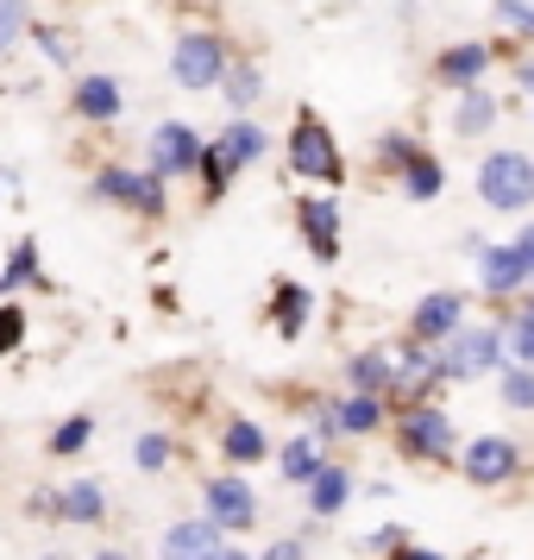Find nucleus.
<instances>
[{"instance_id":"obj_31","label":"nucleus","mask_w":534,"mask_h":560,"mask_svg":"<svg viewBox=\"0 0 534 560\" xmlns=\"http://www.w3.org/2000/svg\"><path fill=\"white\" fill-rule=\"evenodd\" d=\"M26 38H32L45 57H51V63H63V70L76 63V38H70L63 26H26Z\"/></svg>"},{"instance_id":"obj_12","label":"nucleus","mask_w":534,"mask_h":560,"mask_svg":"<svg viewBox=\"0 0 534 560\" xmlns=\"http://www.w3.org/2000/svg\"><path fill=\"white\" fill-rule=\"evenodd\" d=\"M296 228H302L308 253L321 258V265L340 258V202H333V196H302V202H296Z\"/></svg>"},{"instance_id":"obj_47","label":"nucleus","mask_w":534,"mask_h":560,"mask_svg":"<svg viewBox=\"0 0 534 560\" xmlns=\"http://www.w3.org/2000/svg\"><path fill=\"white\" fill-rule=\"evenodd\" d=\"M0 189H7V177H0Z\"/></svg>"},{"instance_id":"obj_33","label":"nucleus","mask_w":534,"mask_h":560,"mask_svg":"<svg viewBox=\"0 0 534 560\" xmlns=\"http://www.w3.org/2000/svg\"><path fill=\"white\" fill-rule=\"evenodd\" d=\"M20 340H26V308H20V303H0V359L20 353Z\"/></svg>"},{"instance_id":"obj_46","label":"nucleus","mask_w":534,"mask_h":560,"mask_svg":"<svg viewBox=\"0 0 534 560\" xmlns=\"http://www.w3.org/2000/svg\"><path fill=\"white\" fill-rule=\"evenodd\" d=\"M38 560H70V555H38Z\"/></svg>"},{"instance_id":"obj_18","label":"nucleus","mask_w":534,"mask_h":560,"mask_svg":"<svg viewBox=\"0 0 534 560\" xmlns=\"http://www.w3.org/2000/svg\"><path fill=\"white\" fill-rule=\"evenodd\" d=\"M51 516H57V523H76V529H95V523L107 516V491L95 479L63 485V491L51 498Z\"/></svg>"},{"instance_id":"obj_10","label":"nucleus","mask_w":534,"mask_h":560,"mask_svg":"<svg viewBox=\"0 0 534 560\" xmlns=\"http://www.w3.org/2000/svg\"><path fill=\"white\" fill-rule=\"evenodd\" d=\"M227 555V529L214 516H189V523H170L164 541H157V560H221Z\"/></svg>"},{"instance_id":"obj_11","label":"nucleus","mask_w":534,"mask_h":560,"mask_svg":"<svg viewBox=\"0 0 534 560\" xmlns=\"http://www.w3.org/2000/svg\"><path fill=\"white\" fill-rule=\"evenodd\" d=\"M515 466H522V454H515V441H503V434H478L459 454V472L472 485H503V479H515Z\"/></svg>"},{"instance_id":"obj_28","label":"nucleus","mask_w":534,"mask_h":560,"mask_svg":"<svg viewBox=\"0 0 534 560\" xmlns=\"http://www.w3.org/2000/svg\"><path fill=\"white\" fill-rule=\"evenodd\" d=\"M277 466H283V479L289 485H308L321 466H328V459H321V434H296V441H283Z\"/></svg>"},{"instance_id":"obj_38","label":"nucleus","mask_w":534,"mask_h":560,"mask_svg":"<svg viewBox=\"0 0 534 560\" xmlns=\"http://www.w3.org/2000/svg\"><path fill=\"white\" fill-rule=\"evenodd\" d=\"M497 20L515 26V32H534V7H529V0H497Z\"/></svg>"},{"instance_id":"obj_26","label":"nucleus","mask_w":534,"mask_h":560,"mask_svg":"<svg viewBox=\"0 0 534 560\" xmlns=\"http://www.w3.org/2000/svg\"><path fill=\"white\" fill-rule=\"evenodd\" d=\"M221 145H227V158L246 171V164H258V158L271 152V132L258 127V120H246V114H233V127L221 132Z\"/></svg>"},{"instance_id":"obj_24","label":"nucleus","mask_w":534,"mask_h":560,"mask_svg":"<svg viewBox=\"0 0 534 560\" xmlns=\"http://www.w3.org/2000/svg\"><path fill=\"white\" fill-rule=\"evenodd\" d=\"M221 95H227L233 114L258 107V95H264V70H258L252 57H233V63H227V77H221Z\"/></svg>"},{"instance_id":"obj_23","label":"nucleus","mask_w":534,"mask_h":560,"mask_svg":"<svg viewBox=\"0 0 534 560\" xmlns=\"http://www.w3.org/2000/svg\"><path fill=\"white\" fill-rule=\"evenodd\" d=\"M333 409H340V434H371L390 422V397H365V390H346Z\"/></svg>"},{"instance_id":"obj_20","label":"nucleus","mask_w":534,"mask_h":560,"mask_svg":"<svg viewBox=\"0 0 534 560\" xmlns=\"http://www.w3.org/2000/svg\"><path fill=\"white\" fill-rule=\"evenodd\" d=\"M396 183H403V196H408V202H434V196L447 189V164H440L434 152H422V145H415V152L403 158Z\"/></svg>"},{"instance_id":"obj_19","label":"nucleus","mask_w":534,"mask_h":560,"mask_svg":"<svg viewBox=\"0 0 534 560\" xmlns=\"http://www.w3.org/2000/svg\"><path fill=\"white\" fill-rule=\"evenodd\" d=\"M308 315H315V296L302 283H289V278L271 283V328H277V340H302Z\"/></svg>"},{"instance_id":"obj_34","label":"nucleus","mask_w":534,"mask_h":560,"mask_svg":"<svg viewBox=\"0 0 534 560\" xmlns=\"http://www.w3.org/2000/svg\"><path fill=\"white\" fill-rule=\"evenodd\" d=\"M503 404H509V409H534V365H515V372H503Z\"/></svg>"},{"instance_id":"obj_44","label":"nucleus","mask_w":534,"mask_h":560,"mask_svg":"<svg viewBox=\"0 0 534 560\" xmlns=\"http://www.w3.org/2000/svg\"><path fill=\"white\" fill-rule=\"evenodd\" d=\"M95 560H132V555H127V548H102Z\"/></svg>"},{"instance_id":"obj_8","label":"nucleus","mask_w":534,"mask_h":560,"mask_svg":"<svg viewBox=\"0 0 534 560\" xmlns=\"http://www.w3.org/2000/svg\"><path fill=\"white\" fill-rule=\"evenodd\" d=\"M202 132L189 127V120H164V127H152V164L145 171H157L164 183L177 177H195V164H202Z\"/></svg>"},{"instance_id":"obj_14","label":"nucleus","mask_w":534,"mask_h":560,"mask_svg":"<svg viewBox=\"0 0 534 560\" xmlns=\"http://www.w3.org/2000/svg\"><path fill=\"white\" fill-rule=\"evenodd\" d=\"M459 322H465V296H459V290H428L422 303L408 308V334H415V340H434V347H440Z\"/></svg>"},{"instance_id":"obj_3","label":"nucleus","mask_w":534,"mask_h":560,"mask_svg":"<svg viewBox=\"0 0 534 560\" xmlns=\"http://www.w3.org/2000/svg\"><path fill=\"white\" fill-rule=\"evenodd\" d=\"M227 63H233V45H227V32H214V26H182L177 45H170V77H177V89H189V95L221 89Z\"/></svg>"},{"instance_id":"obj_7","label":"nucleus","mask_w":534,"mask_h":560,"mask_svg":"<svg viewBox=\"0 0 534 560\" xmlns=\"http://www.w3.org/2000/svg\"><path fill=\"white\" fill-rule=\"evenodd\" d=\"M390 353H396V390H390V404H415V397H434L447 384V365H440V347L434 340H415L408 334L403 347H390Z\"/></svg>"},{"instance_id":"obj_22","label":"nucleus","mask_w":534,"mask_h":560,"mask_svg":"<svg viewBox=\"0 0 534 560\" xmlns=\"http://www.w3.org/2000/svg\"><path fill=\"white\" fill-rule=\"evenodd\" d=\"M302 491H308V510H315V516H340L346 498H353V472H346V466H321Z\"/></svg>"},{"instance_id":"obj_36","label":"nucleus","mask_w":534,"mask_h":560,"mask_svg":"<svg viewBox=\"0 0 534 560\" xmlns=\"http://www.w3.org/2000/svg\"><path fill=\"white\" fill-rule=\"evenodd\" d=\"M509 353L522 359V365H534V303L522 308V315H515V328H509V340H503Z\"/></svg>"},{"instance_id":"obj_17","label":"nucleus","mask_w":534,"mask_h":560,"mask_svg":"<svg viewBox=\"0 0 534 560\" xmlns=\"http://www.w3.org/2000/svg\"><path fill=\"white\" fill-rule=\"evenodd\" d=\"M490 45H447V51L434 57V82H447V89H472V82H484V70H490Z\"/></svg>"},{"instance_id":"obj_39","label":"nucleus","mask_w":534,"mask_h":560,"mask_svg":"<svg viewBox=\"0 0 534 560\" xmlns=\"http://www.w3.org/2000/svg\"><path fill=\"white\" fill-rule=\"evenodd\" d=\"M258 560H308V548H302V535H283V541H271Z\"/></svg>"},{"instance_id":"obj_27","label":"nucleus","mask_w":534,"mask_h":560,"mask_svg":"<svg viewBox=\"0 0 534 560\" xmlns=\"http://www.w3.org/2000/svg\"><path fill=\"white\" fill-rule=\"evenodd\" d=\"M51 290V278H45V271H38V246H32V240H20V246H13V258H7V265H0V296H13V290Z\"/></svg>"},{"instance_id":"obj_21","label":"nucleus","mask_w":534,"mask_h":560,"mask_svg":"<svg viewBox=\"0 0 534 560\" xmlns=\"http://www.w3.org/2000/svg\"><path fill=\"white\" fill-rule=\"evenodd\" d=\"M497 127V95L490 89H459V107H453V132L459 139H484V132Z\"/></svg>"},{"instance_id":"obj_6","label":"nucleus","mask_w":534,"mask_h":560,"mask_svg":"<svg viewBox=\"0 0 534 560\" xmlns=\"http://www.w3.org/2000/svg\"><path fill=\"white\" fill-rule=\"evenodd\" d=\"M497 359H503V334L497 328H465V322H459V328L440 340L447 378H484V372H497Z\"/></svg>"},{"instance_id":"obj_9","label":"nucleus","mask_w":534,"mask_h":560,"mask_svg":"<svg viewBox=\"0 0 534 560\" xmlns=\"http://www.w3.org/2000/svg\"><path fill=\"white\" fill-rule=\"evenodd\" d=\"M202 510L221 523L227 535H246L258 523V498H252V485L239 479V472H221V479H207L202 485Z\"/></svg>"},{"instance_id":"obj_16","label":"nucleus","mask_w":534,"mask_h":560,"mask_svg":"<svg viewBox=\"0 0 534 560\" xmlns=\"http://www.w3.org/2000/svg\"><path fill=\"white\" fill-rule=\"evenodd\" d=\"M346 390L390 397V390H396V353H390V347H365V353H353L346 359Z\"/></svg>"},{"instance_id":"obj_43","label":"nucleus","mask_w":534,"mask_h":560,"mask_svg":"<svg viewBox=\"0 0 534 560\" xmlns=\"http://www.w3.org/2000/svg\"><path fill=\"white\" fill-rule=\"evenodd\" d=\"M396 560H440V555H428V548H408V541H403V548H396Z\"/></svg>"},{"instance_id":"obj_37","label":"nucleus","mask_w":534,"mask_h":560,"mask_svg":"<svg viewBox=\"0 0 534 560\" xmlns=\"http://www.w3.org/2000/svg\"><path fill=\"white\" fill-rule=\"evenodd\" d=\"M408 152H415V139H408V132H383V139H378V164L390 171V177L403 171V158H408Z\"/></svg>"},{"instance_id":"obj_1","label":"nucleus","mask_w":534,"mask_h":560,"mask_svg":"<svg viewBox=\"0 0 534 560\" xmlns=\"http://www.w3.org/2000/svg\"><path fill=\"white\" fill-rule=\"evenodd\" d=\"M283 152H289V171L302 183H346V158H340V139L333 127L315 114V107H296V120H289V139H283Z\"/></svg>"},{"instance_id":"obj_41","label":"nucleus","mask_w":534,"mask_h":560,"mask_svg":"<svg viewBox=\"0 0 534 560\" xmlns=\"http://www.w3.org/2000/svg\"><path fill=\"white\" fill-rule=\"evenodd\" d=\"M515 82H522V89L534 95V51H522V57H515Z\"/></svg>"},{"instance_id":"obj_15","label":"nucleus","mask_w":534,"mask_h":560,"mask_svg":"<svg viewBox=\"0 0 534 560\" xmlns=\"http://www.w3.org/2000/svg\"><path fill=\"white\" fill-rule=\"evenodd\" d=\"M472 258H478V278H484V290H490L497 303L529 283V265H522V253H515V240H509V246H478V240H472Z\"/></svg>"},{"instance_id":"obj_5","label":"nucleus","mask_w":534,"mask_h":560,"mask_svg":"<svg viewBox=\"0 0 534 560\" xmlns=\"http://www.w3.org/2000/svg\"><path fill=\"white\" fill-rule=\"evenodd\" d=\"M95 196L114 208H132V214H145L157 221L164 214V177L157 171H127V164H102L95 171Z\"/></svg>"},{"instance_id":"obj_35","label":"nucleus","mask_w":534,"mask_h":560,"mask_svg":"<svg viewBox=\"0 0 534 560\" xmlns=\"http://www.w3.org/2000/svg\"><path fill=\"white\" fill-rule=\"evenodd\" d=\"M132 459H139L145 472H164V466H170V434H139Z\"/></svg>"},{"instance_id":"obj_2","label":"nucleus","mask_w":534,"mask_h":560,"mask_svg":"<svg viewBox=\"0 0 534 560\" xmlns=\"http://www.w3.org/2000/svg\"><path fill=\"white\" fill-rule=\"evenodd\" d=\"M390 429H396V447H403V459H422V466H453V441H459V434H453L447 409L434 404V397L396 404Z\"/></svg>"},{"instance_id":"obj_32","label":"nucleus","mask_w":534,"mask_h":560,"mask_svg":"<svg viewBox=\"0 0 534 560\" xmlns=\"http://www.w3.org/2000/svg\"><path fill=\"white\" fill-rule=\"evenodd\" d=\"M32 26V0H0V57L13 51Z\"/></svg>"},{"instance_id":"obj_4","label":"nucleus","mask_w":534,"mask_h":560,"mask_svg":"<svg viewBox=\"0 0 534 560\" xmlns=\"http://www.w3.org/2000/svg\"><path fill=\"white\" fill-rule=\"evenodd\" d=\"M478 196L497 214H522L534 202V158L529 152H490L478 164Z\"/></svg>"},{"instance_id":"obj_13","label":"nucleus","mask_w":534,"mask_h":560,"mask_svg":"<svg viewBox=\"0 0 534 560\" xmlns=\"http://www.w3.org/2000/svg\"><path fill=\"white\" fill-rule=\"evenodd\" d=\"M70 107H76V120H88V127H114L127 114V89H120V77H76Z\"/></svg>"},{"instance_id":"obj_25","label":"nucleus","mask_w":534,"mask_h":560,"mask_svg":"<svg viewBox=\"0 0 534 560\" xmlns=\"http://www.w3.org/2000/svg\"><path fill=\"white\" fill-rule=\"evenodd\" d=\"M221 454H227L233 466H258V459L271 454V441H264V429H258V422L233 416L227 429H221Z\"/></svg>"},{"instance_id":"obj_40","label":"nucleus","mask_w":534,"mask_h":560,"mask_svg":"<svg viewBox=\"0 0 534 560\" xmlns=\"http://www.w3.org/2000/svg\"><path fill=\"white\" fill-rule=\"evenodd\" d=\"M403 541H408L403 529H378V535H371V541H365V548H371V555H396Z\"/></svg>"},{"instance_id":"obj_29","label":"nucleus","mask_w":534,"mask_h":560,"mask_svg":"<svg viewBox=\"0 0 534 560\" xmlns=\"http://www.w3.org/2000/svg\"><path fill=\"white\" fill-rule=\"evenodd\" d=\"M195 177H202V196H207V202H221V196L233 189L239 164L227 158V145H221V139H207V145H202V164H195Z\"/></svg>"},{"instance_id":"obj_42","label":"nucleus","mask_w":534,"mask_h":560,"mask_svg":"<svg viewBox=\"0 0 534 560\" xmlns=\"http://www.w3.org/2000/svg\"><path fill=\"white\" fill-rule=\"evenodd\" d=\"M515 253H522V265H529V278H534V228L522 233V240H515Z\"/></svg>"},{"instance_id":"obj_45","label":"nucleus","mask_w":534,"mask_h":560,"mask_svg":"<svg viewBox=\"0 0 534 560\" xmlns=\"http://www.w3.org/2000/svg\"><path fill=\"white\" fill-rule=\"evenodd\" d=\"M221 560H252V555H239V548H227V555H221Z\"/></svg>"},{"instance_id":"obj_30","label":"nucleus","mask_w":534,"mask_h":560,"mask_svg":"<svg viewBox=\"0 0 534 560\" xmlns=\"http://www.w3.org/2000/svg\"><path fill=\"white\" fill-rule=\"evenodd\" d=\"M88 434H95V416H63V422H57L51 429V454H82V447H88Z\"/></svg>"}]
</instances>
